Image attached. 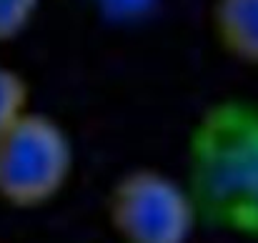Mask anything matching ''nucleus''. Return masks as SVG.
Listing matches in <instances>:
<instances>
[{
    "label": "nucleus",
    "mask_w": 258,
    "mask_h": 243,
    "mask_svg": "<svg viewBox=\"0 0 258 243\" xmlns=\"http://www.w3.org/2000/svg\"><path fill=\"white\" fill-rule=\"evenodd\" d=\"M183 163L201 226L258 243V103L236 95L208 103L190 123Z\"/></svg>",
    "instance_id": "nucleus-1"
},
{
    "label": "nucleus",
    "mask_w": 258,
    "mask_h": 243,
    "mask_svg": "<svg viewBox=\"0 0 258 243\" xmlns=\"http://www.w3.org/2000/svg\"><path fill=\"white\" fill-rule=\"evenodd\" d=\"M76 146L68 128L28 108L0 131V203L35 211L53 203L71 183Z\"/></svg>",
    "instance_id": "nucleus-2"
},
{
    "label": "nucleus",
    "mask_w": 258,
    "mask_h": 243,
    "mask_svg": "<svg viewBox=\"0 0 258 243\" xmlns=\"http://www.w3.org/2000/svg\"><path fill=\"white\" fill-rule=\"evenodd\" d=\"M103 213L118 243H190L201 228L185 180L156 165L123 170L105 193Z\"/></svg>",
    "instance_id": "nucleus-3"
},
{
    "label": "nucleus",
    "mask_w": 258,
    "mask_h": 243,
    "mask_svg": "<svg viewBox=\"0 0 258 243\" xmlns=\"http://www.w3.org/2000/svg\"><path fill=\"white\" fill-rule=\"evenodd\" d=\"M213 33L223 53L258 66V0H216Z\"/></svg>",
    "instance_id": "nucleus-4"
},
{
    "label": "nucleus",
    "mask_w": 258,
    "mask_h": 243,
    "mask_svg": "<svg viewBox=\"0 0 258 243\" xmlns=\"http://www.w3.org/2000/svg\"><path fill=\"white\" fill-rule=\"evenodd\" d=\"M30 108V85L10 66L0 63V131Z\"/></svg>",
    "instance_id": "nucleus-5"
},
{
    "label": "nucleus",
    "mask_w": 258,
    "mask_h": 243,
    "mask_svg": "<svg viewBox=\"0 0 258 243\" xmlns=\"http://www.w3.org/2000/svg\"><path fill=\"white\" fill-rule=\"evenodd\" d=\"M40 0H0V43L18 38L38 13Z\"/></svg>",
    "instance_id": "nucleus-6"
},
{
    "label": "nucleus",
    "mask_w": 258,
    "mask_h": 243,
    "mask_svg": "<svg viewBox=\"0 0 258 243\" xmlns=\"http://www.w3.org/2000/svg\"><path fill=\"white\" fill-rule=\"evenodd\" d=\"M153 0H98V5L103 8L105 15L110 18H120V20H131L143 15L151 8Z\"/></svg>",
    "instance_id": "nucleus-7"
}]
</instances>
